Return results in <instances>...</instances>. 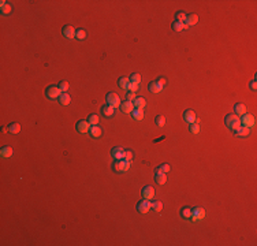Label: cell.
I'll use <instances>...</instances> for the list:
<instances>
[{"label":"cell","mask_w":257,"mask_h":246,"mask_svg":"<svg viewBox=\"0 0 257 246\" xmlns=\"http://www.w3.org/2000/svg\"><path fill=\"white\" fill-rule=\"evenodd\" d=\"M112 167H114V171L115 172H126L128 171V168H130V163L126 161V160H115V163L112 164Z\"/></svg>","instance_id":"1"},{"label":"cell","mask_w":257,"mask_h":246,"mask_svg":"<svg viewBox=\"0 0 257 246\" xmlns=\"http://www.w3.org/2000/svg\"><path fill=\"white\" fill-rule=\"evenodd\" d=\"M205 217V209L201 207H194L191 208V220L193 222H200Z\"/></svg>","instance_id":"2"},{"label":"cell","mask_w":257,"mask_h":246,"mask_svg":"<svg viewBox=\"0 0 257 246\" xmlns=\"http://www.w3.org/2000/svg\"><path fill=\"white\" fill-rule=\"evenodd\" d=\"M239 120H241V124H242V126L249 127V128L256 124V119L252 113H244L242 118H239Z\"/></svg>","instance_id":"3"},{"label":"cell","mask_w":257,"mask_h":246,"mask_svg":"<svg viewBox=\"0 0 257 246\" xmlns=\"http://www.w3.org/2000/svg\"><path fill=\"white\" fill-rule=\"evenodd\" d=\"M45 94L50 100H54V98H59L60 94H62V90L59 89V86H48L47 90H45Z\"/></svg>","instance_id":"4"},{"label":"cell","mask_w":257,"mask_h":246,"mask_svg":"<svg viewBox=\"0 0 257 246\" xmlns=\"http://www.w3.org/2000/svg\"><path fill=\"white\" fill-rule=\"evenodd\" d=\"M105 98H107V104H109L111 107H114V108L120 107V98L116 93H108Z\"/></svg>","instance_id":"5"},{"label":"cell","mask_w":257,"mask_h":246,"mask_svg":"<svg viewBox=\"0 0 257 246\" xmlns=\"http://www.w3.org/2000/svg\"><path fill=\"white\" fill-rule=\"evenodd\" d=\"M150 209V202L148 201V200H141V201L137 202V211L139 212V213H146V212H149Z\"/></svg>","instance_id":"6"},{"label":"cell","mask_w":257,"mask_h":246,"mask_svg":"<svg viewBox=\"0 0 257 246\" xmlns=\"http://www.w3.org/2000/svg\"><path fill=\"white\" fill-rule=\"evenodd\" d=\"M155 181H156L157 185H164L165 182H167V175H165V172H163L160 168H156V174H155Z\"/></svg>","instance_id":"7"},{"label":"cell","mask_w":257,"mask_h":246,"mask_svg":"<svg viewBox=\"0 0 257 246\" xmlns=\"http://www.w3.org/2000/svg\"><path fill=\"white\" fill-rule=\"evenodd\" d=\"M75 32H77V30H75L71 25H66V26H64V28L62 29V34L66 37V39H69V40L74 39V37H75Z\"/></svg>","instance_id":"8"},{"label":"cell","mask_w":257,"mask_h":246,"mask_svg":"<svg viewBox=\"0 0 257 246\" xmlns=\"http://www.w3.org/2000/svg\"><path fill=\"white\" fill-rule=\"evenodd\" d=\"M183 120L187 123H194L197 122V116H196V112L193 109H187V111L183 112Z\"/></svg>","instance_id":"9"},{"label":"cell","mask_w":257,"mask_h":246,"mask_svg":"<svg viewBox=\"0 0 257 246\" xmlns=\"http://www.w3.org/2000/svg\"><path fill=\"white\" fill-rule=\"evenodd\" d=\"M89 128H90V123L88 122V120H79V122L77 123V131L78 133H89Z\"/></svg>","instance_id":"10"},{"label":"cell","mask_w":257,"mask_h":246,"mask_svg":"<svg viewBox=\"0 0 257 246\" xmlns=\"http://www.w3.org/2000/svg\"><path fill=\"white\" fill-rule=\"evenodd\" d=\"M141 194H142L144 198H145V200H148V201H149V200H153V197H155V189H153L152 186H149V185H148V186H145V187L142 189Z\"/></svg>","instance_id":"11"},{"label":"cell","mask_w":257,"mask_h":246,"mask_svg":"<svg viewBox=\"0 0 257 246\" xmlns=\"http://www.w3.org/2000/svg\"><path fill=\"white\" fill-rule=\"evenodd\" d=\"M111 154H112V157H114L115 160H122V159L124 157V149L123 148H120V146H115V148H112Z\"/></svg>","instance_id":"12"},{"label":"cell","mask_w":257,"mask_h":246,"mask_svg":"<svg viewBox=\"0 0 257 246\" xmlns=\"http://www.w3.org/2000/svg\"><path fill=\"white\" fill-rule=\"evenodd\" d=\"M120 109H122V112H124V113H131L134 109L133 101H127V100L122 101V103H120Z\"/></svg>","instance_id":"13"},{"label":"cell","mask_w":257,"mask_h":246,"mask_svg":"<svg viewBox=\"0 0 257 246\" xmlns=\"http://www.w3.org/2000/svg\"><path fill=\"white\" fill-rule=\"evenodd\" d=\"M101 113L105 116V118H111V116H114L115 113V108L111 107L109 104H105L103 108H101Z\"/></svg>","instance_id":"14"},{"label":"cell","mask_w":257,"mask_h":246,"mask_svg":"<svg viewBox=\"0 0 257 246\" xmlns=\"http://www.w3.org/2000/svg\"><path fill=\"white\" fill-rule=\"evenodd\" d=\"M89 134H90V137H92V138H100L101 134H103V130H101L97 124H96V126H90Z\"/></svg>","instance_id":"15"},{"label":"cell","mask_w":257,"mask_h":246,"mask_svg":"<svg viewBox=\"0 0 257 246\" xmlns=\"http://www.w3.org/2000/svg\"><path fill=\"white\" fill-rule=\"evenodd\" d=\"M186 24L189 25V26H193V25H197V22H198V15L197 14H187L186 15Z\"/></svg>","instance_id":"16"},{"label":"cell","mask_w":257,"mask_h":246,"mask_svg":"<svg viewBox=\"0 0 257 246\" xmlns=\"http://www.w3.org/2000/svg\"><path fill=\"white\" fill-rule=\"evenodd\" d=\"M148 89H149L152 93H159V92H161V90H163V86L159 85L157 81H153V82H149Z\"/></svg>","instance_id":"17"},{"label":"cell","mask_w":257,"mask_h":246,"mask_svg":"<svg viewBox=\"0 0 257 246\" xmlns=\"http://www.w3.org/2000/svg\"><path fill=\"white\" fill-rule=\"evenodd\" d=\"M133 104H134L135 108L144 109V108H145V105H146V100H145L144 97H135L134 101H133Z\"/></svg>","instance_id":"18"},{"label":"cell","mask_w":257,"mask_h":246,"mask_svg":"<svg viewBox=\"0 0 257 246\" xmlns=\"http://www.w3.org/2000/svg\"><path fill=\"white\" fill-rule=\"evenodd\" d=\"M0 156L4 157V159H8L13 156V148L10 146H3L2 149H0Z\"/></svg>","instance_id":"19"},{"label":"cell","mask_w":257,"mask_h":246,"mask_svg":"<svg viewBox=\"0 0 257 246\" xmlns=\"http://www.w3.org/2000/svg\"><path fill=\"white\" fill-rule=\"evenodd\" d=\"M234 112L237 116H242L244 113H246V107L244 104H235L234 105Z\"/></svg>","instance_id":"20"},{"label":"cell","mask_w":257,"mask_h":246,"mask_svg":"<svg viewBox=\"0 0 257 246\" xmlns=\"http://www.w3.org/2000/svg\"><path fill=\"white\" fill-rule=\"evenodd\" d=\"M235 133H237L238 137H248V135L250 134V128L245 127V126H241L238 130H235Z\"/></svg>","instance_id":"21"},{"label":"cell","mask_w":257,"mask_h":246,"mask_svg":"<svg viewBox=\"0 0 257 246\" xmlns=\"http://www.w3.org/2000/svg\"><path fill=\"white\" fill-rule=\"evenodd\" d=\"M8 131L11 134H18L21 131V124L17 123V122H13L8 124Z\"/></svg>","instance_id":"22"},{"label":"cell","mask_w":257,"mask_h":246,"mask_svg":"<svg viewBox=\"0 0 257 246\" xmlns=\"http://www.w3.org/2000/svg\"><path fill=\"white\" fill-rule=\"evenodd\" d=\"M118 85L119 88L122 89H128V85H130V78H126V77H122L118 79Z\"/></svg>","instance_id":"23"},{"label":"cell","mask_w":257,"mask_h":246,"mask_svg":"<svg viewBox=\"0 0 257 246\" xmlns=\"http://www.w3.org/2000/svg\"><path fill=\"white\" fill-rule=\"evenodd\" d=\"M131 116H133L134 120H142L144 119V111L142 109L135 108V109H133V112H131Z\"/></svg>","instance_id":"24"},{"label":"cell","mask_w":257,"mask_h":246,"mask_svg":"<svg viewBox=\"0 0 257 246\" xmlns=\"http://www.w3.org/2000/svg\"><path fill=\"white\" fill-rule=\"evenodd\" d=\"M70 101H71V97L69 96V94H67V92L60 94V97H59V103L62 104V105H69V104H70Z\"/></svg>","instance_id":"25"},{"label":"cell","mask_w":257,"mask_h":246,"mask_svg":"<svg viewBox=\"0 0 257 246\" xmlns=\"http://www.w3.org/2000/svg\"><path fill=\"white\" fill-rule=\"evenodd\" d=\"M150 208H152L155 212H160L163 209V202L161 201H152L150 202Z\"/></svg>","instance_id":"26"},{"label":"cell","mask_w":257,"mask_h":246,"mask_svg":"<svg viewBox=\"0 0 257 246\" xmlns=\"http://www.w3.org/2000/svg\"><path fill=\"white\" fill-rule=\"evenodd\" d=\"M181 216L185 217V219H190L191 217V208H189V207L182 208V211H181Z\"/></svg>","instance_id":"27"},{"label":"cell","mask_w":257,"mask_h":246,"mask_svg":"<svg viewBox=\"0 0 257 246\" xmlns=\"http://www.w3.org/2000/svg\"><path fill=\"white\" fill-rule=\"evenodd\" d=\"M189 130H190L191 134H198V133H200V124H198V122L190 123V126H189Z\"/></svg>","instance_id":"28"},{"label":"cell","mask_w":257,"mask_h":246,"mask_svg":"<svg viewBox=\"0 0 257 246\" xmlns=\"http://www.w3.org/2000/svg\"><path fill=\"white\" fill-rule=\"evenodd\" d=\"M10 13H11V6L7 2H2V14L8 15Z\"/></svg>","instance_id":"29"},{"label":"cell","mask_w":257,"mask_h":246,"mask_svg":"<svg viewBox=\"0 0 257 246\" xmlns=\"http://www.w3.org/2000/svg\"><path fill=\"white\" fill-rule=\"evenodd\" d=\"M171 28H172L174 32H181V30H183V22H178V21L172 22Z\"/></svg>","instance_id":"30"},{"label":"cell","mask_w":257,"mask_h":246,"mask_svg":"<svg viewBox=\"0 0 257 246\" xmlns=\"http://www.w3.org/2000/svg\"><path fill=\"white\" fill-rule=\"evenodd\" d=\"M241 126H242V124H241V120H239V119H237V120H234L233 123H230V124H228V128H230L231 131H235V130H238V128H239Z\"/></svg>","instance_id":"31"},{"label":"cell","mask_w":257,"mask_h":246,"mask_svg":"<svg viewBox=\"0 0 257 246\" xmlns=\"http://www.w3.org/2000/svg\"><path fill=\"white\" fill-rule=\"evenodd\" d=\"M155 123L157 124V127H163L164 124H165V118H164L163 115H157L156 119H155Z\"/></svg>","instance_id":"32"},{"label":"cell","mask_w":257,"mask_h":246,"mask_svg":"<svg viewBox=\"0 0 257 246\" xmlns=\"http://www.w3.org/2000/svg\"><path fill=\"white\" fill-rule=\"evenodd\" d=\"M237 119H239V116H237L235 113H230V115H227V116H226L224 122H226V124H227V126H228L230 123H233L234 120H237Z\"/></svg>","instance_id":"33"},{"label":"cell","mask_w":257,"mask_h":246,"mask_svg":"<svg viewBox=\"0 0 257 246\" xmlns=\"http://www.w3.org/2000/svg\"><path fill=\"white\" fill-rule=\"evenodd\" d=\"M133 159H134L133 150H124V157H123V160H126V161H128V163H131V161H133Z\"/></svg>","instance_id":"34"},{"label":"cell","mask_w":257,"mask_h":246,"mask_svg":"<svg viewBox=\"0 0 257 246\" xmlns=\"http://www.w3.org/2000/svg\"><path fill=\"white\" fill-rule=\"evenodd\" d=\"M186 13H185V11H178V13H176V15H175V18H176V19L175 21H178V22H185V21H186Z\"/></svg>","instance_id":"35"},{"label":"cell","mask_w":257,"mask_h":246,"mask_svg":"<svg viewBox=\"0 0 257 246\" xmlns=\"http://www.w3.org/2000/svg\"><path fill=\"white\" fill-rule=\"evenodd\" d=\"M75 39L78 40H85L86 39V32L84 29H78L77 32H75Z\"/></svg>","instance_id":"36"},{"label":"cell","mask_w":257,"mask_h":246,"mask_svg":"<svg viewBox=\"0 0 257 246\" xmlns=\"http://www.w3.org/2000/svg\"><path fill=\"white\" fill-rule=\"evenodd\" d=\"M88 122L90 123V126H96V124L99 123V116H97V115H94V113H92V115H89Z\"/></svg>","instance_id":"37"},{"label":"cell","mask_w":257,"mask_h":246,"mask_svg":"<svg viewBox=\"0 0 257 246\" xmlns=\"http://www.w3.org/2000/svg\"><path fill=\"white\" fill-rule=\"evenodd\" d=\"M58 86H59V89L62 90V93H66L67 90H69V82H66V81H60Z\"/></svg>","instance_id":"38"},{"label":"cell","mask_w":257,"mask_h":246,"mask_svg":"<svg viewBox=\"0 0 257 246\" xmlns=\"http://www.w3.org/2000/svg\"><path fill=\"white\" fill-rule=\"evenodd\" d=\"M130 82H134V84H138L139 85V82H141V75L139 74H131V77H130Z\"/></svg>","instance_id":"39"},{"label":"cell","mask_w":257,"mask_h":246,"mask_svg":"<svg viewBox=\"0 0 257 246\" xmlns=\"http://www.w3.org/2000/svg\"><path fill=\"white\" fill-rule=\"evenodd\" d=\"M128 90L130 92H137L138 90V84H134V82H130V85H128Z\"/></svg>","instance_id":"40"},{"label":"cell","mask_w":257,"mask_h":246,"mask_svg":"<svg viewBox=\"0 0 257 246\" xmlns=\"http://www.w3.org/2000/svg\"><path fill=\"white\" fill-rule=\"evenodd\" d=\"M159 168H160V170H161V171H163V172H165V174H167V172L170 171V170H171V165H170V164H167V163H165V164H161L160 167H159Z\"/></svg>","instance_id":"41"},{"label":"cell","mask_w":257,"mask_h":246,"mask_svg":"<svg viewBox=\"0 0 257 246\" xmlns=\"http://www.w3.org/2000/svg\"><path fill=\"white\" fill-rule=\"evenodd\" d=\"M135 97H137V96H135L134 92H128V93L126 94V100H127V101H134Z\"/></svg>","instance_id":"42"},{"label":"cell","mask_w":257,"mask_h":246,"mask_svg":"<svg viewBox=\"0 0 257 246\" xmlns=\"http://www.w3.org/2000/svg\"><path fill=\"white\" fill-rule=\"evenodd\" d=\"M159 85H161V86H163V88H164V86L165 85H167V79H165L164 77H160V78H159Z\"/></svg>","instance_id":"43"},{"label":"cell","mask_w":257,"mask_h":246,"mask_svg":"<svg viewBox=\"0 0 257 246\" xmlns=\"http://www.w3.org/2000/svg\"><path fill=\"white\" fill-rule=\"evenodd\" d=\"M250 89H252V90H256V89H257V84H256V81H252V84H250Z\"/></svg>","instance_id":"44"},{"label":"cell","mask_w":257,"mask_h":246,"mask_svg":"<svg viewBox=\"0 0 257 246\" xmlns=\"http://www.w3.org/2000/svg\"><path fill=\"white\" fill-rule=\"evenodd\" d=\"M189 28V25L186 24V22H183V29H187Z\"/></svg>","instance_id":"45"}]
</instances>
